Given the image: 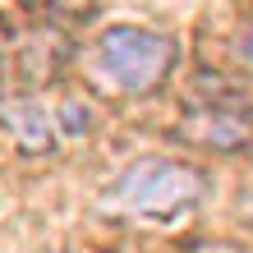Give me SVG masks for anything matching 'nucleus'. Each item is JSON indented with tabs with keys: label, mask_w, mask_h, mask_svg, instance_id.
I'll return each mask as SVG.
<instances>
[{
	"label": "nucleus",
	"mask_w": 253,
	"mask_h": 253,
	"mask_svg": "<svg viewBox=\"0 0 253 253\" xmlns=\"http://www.w3.org/2000/svg\"><path fill=\"white\" fill-rule=\"evenodd\" d=\"M175 60H180V46L166 33H152V28H133V23H115L92 42V55L87 65L106 87L125 97H147L157 92L161 83L170 79Z\"/></svg>",
	"instance_id": "obj_1"
},
{
	"label": "nucleus",
	"mask_w": 253,
	"mask_h": 253,
	"mask_svg": "<svg viewBox=\"0 0 253 253\" xmlns=\"http://www.w3.org/2000/svg\"><path fill=\"white\" fill-rule=\"evenodd\" d=\"M198 253H249V249H240V244H203Z\"/></svg>",
	"instance_id": "obj_5"
},
{
	"label": "nucleus",
	"mask_w": 253,
	"mask_h": 253,
	"mask_svg": "<svg viewBox=\"0 0 253 253\" xmlns=\"http://www.w3.org/2000/svg\"><path fill=\"white\" fill-rule=\"evenodd\" d=\"M180 133L198 147H244L253 138V115L230 111V106H203V111L184 115Z\"/></svg>",
	"instance_id": "obj_3"
},
{
	"label": "nucleus",
	"mask_w": 253,
	"mask_h": 253,
	"mask_svg": "<svg viewBox=\"0 0 253 253\" xmlns=\"http://www.w3.org/2000/svg\"><path fill=\"white\" fill-rule=\"evenodd\" d=\"M0 115H5V125L14 133H19L23 147H37V152H42V147H51V129H46V120H42V111L33 106V101H9Z\"/></svg>",
	"instance_id": "obj_4"
},
{
	"label": "nucleus",
	"mask_w": 253,
	"mask_h": 253,
	"mask_svg": "<svg viewBox=\"0 0 253 253\" xmlns=\"http://www.w3.org/2000/svg\"><path fill=\"white\" fill-rule=\"evenodd\" d=\"M207 193V175L189 161H166V157H147V161H133V166L106 189V198L120 207V212L133 216H157V221H170V216H184L203 203Z\"/></svg>",
	"instance_id": "obj_2"
}]
</instances>
